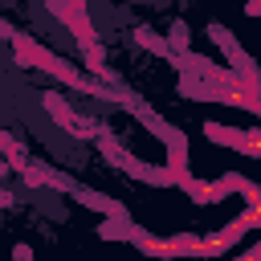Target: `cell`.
Listing matches in <instances>:
<instances>
[{
  "instance_id": "obj_7",
  "label": "cell",
  "mask_w": 261,
  "mask_h": 261,
  "mask_svg": "<svg viewBox=\"0 0 261 261\" xmlns=\"http://www.w3.org/2000/svg\"><path fill=\"white\" fill-rule=\"evenodd\" d=\"M0 37H4V41H12V24H8V20H0Z\"/></svg>"
},
{
  "instance_id": "obj_8",
  "label": "cell",
  "mask_w": 261,
  "mask_h": 261,
  "mask_svg": "<svg viewBox=\"0 0 261 261\" xmlns=\"http://www.w3.org/2000/svg\"><path fill=\"white\" fill-rule=\"evenodd\" d=\"M241 261H261V249H249V253H245Z\"/></svg>"
},
{
  "instance_id": "obj_5",
  "label": "cell",
  "mask_w": 261,
  "mask_h": 261,
  "mask_svg": "<svg viewBox=\"0 0 261 261\" xmlns=\"http://www.w3.org/2000/svg\"><path fill=\"white\" fill-rule=\"evenodd\" d=\"M171 45H175V49H184V45H188V29H184V24H175V29H171Z\"/></svg>"
},
{
  "instance_id": "obj_3",
  "label": "cell",
  "mask_w": 261,
  "mask_h": 261,
  "mask_svg": "<svg viewBox=\"0 0 261 261\" xmlns=\"http://www.w3.org/2000/svg\"><path fill=\"white\" fill-rule=\"evenodd\" d=\"M45 110H49L61 126H73V110H69V102H61V94H45Z\"/></svg>"
},
{
  "instance_id": "obj_1",
  "label": "cell",
  "mask_w": 261,
  "mask_h": 261,
  "mask_svg": "<svg viewBox=\"0 0 261 261\" xmlns=\"http://www.w3.org/2000/svg\"><path fill=\"white\" fill-rule=\"evenodd\" d=\"M204 135H208L212 143H228V147H241V151L257 155V130L241 135V130H228V126H220V122H204Z\"/></svg>"
},
{
  "instance_id": "obj_9",
  "label": "cell",
  "mask_w": 261,
  "mask_h": 261,
  "mask_svg": "<svg viewBox=\"0 0 261 261\" xmlns=\"http://www.w3.org/2000/svg\"><path fill=\"white\" fill-rule=\"evenodd\" d=\"M4 171H8V163H4V155H0V175H4Z\"/></svg>"
},
{
  "instance_id": "obj_6",
  "label": "cell",
  "mask_w": 261,
  "mask_h": 261,
  "mask_svg": "<svg viewBox=\"0 0 261 261\" xmlns=\"http://www.w3.org/2000/svg\"><path fill=\"white\" fill-rule=\"evenodd\" d=\"M12 261H33V249H29V245H16V249H12Z\"/></svg>"
},
{
  "instance_id": "obj_4",
  "label": "cell",
  "mask_w": 261,
  "mask_h": 261,
  "mask_svg": "<svg viewBox=\"0 0 261 261\" xmlns=\"http://www.w3.org/2000/svg\"><path fill=\"white\" fill-rule=\"evenodd\" d=\"M135 37H139V45H147V49H151V53H159V57H167V53H171V49H167V41H159V37H151L147 29H139Z\"/></svg>"
},
{
  "instance_id": "obj_2",
  "label": "cell",
  "mask_w": 261,
  "mask_h": 261,
  "mask_svg": "<svg viewBox=\"0 0 261 261\" xmlns=\"http://www.w3.org/2000/svg\"><path fill=\"white\" fill-rule=\"evenodd\" d=\"M98 232H102V237H110V241H139V237H143V228H139V224H130L126 216H110L106 224H98Z\"/></svg>"
}]
</instances>
